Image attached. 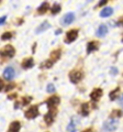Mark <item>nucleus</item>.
<instances>
[{
	"label": "nucleus",
	"instance_id": "nucleus-13",
	"mask_svg": "<svg viewBox=\"0 0 123 132\" xmlns=\"http://www.w3.org/2000/svg\"><path fill=\"white\" fill-rule=\"evenodd\" d=\"M44 121L47 126H51L53 123V121H54V113L51 112V111H48V112L44 116Z\"/></svg>",
	"mask_w": 123,
	"mask_h": 132
},
{
	"label": "nucleus",
	"instance_id": "nucleus-24",
	"mask_svg": "<svg viewBox=\"0 0 123 132\" xmlns=\"http://www.w3.org/2000/svg\"><path fill=\"white\" fill-rule=\"evenodd\" d=\"M60 9H61V7L58 5V3H56V5H54L52 7V9H51V11H52V14H57L58 12L60 11Z\"/></svg>",
	"mask_w": 123,
	"mask_h": 132
},
{
	"label": "nucleus",
	"instance_id": "nucleus-20",
	"mask_svg": "<svg viewBox=\"0 0 123 132\" xmlns=\"http://www.w3.org/2000/svg\"><path fill=\"white\" fill-rule=\"evenodd\" d=\"M120 93V87H117L116 88V90H112L111 93H110V95H109V97H110V99L111 100H114V99H117L118 98V94Z\"/></svg>",
	"mask_w": 123,
	"mask_h": 132
},
{
	"label": "nucleus",
	"instance_id": "nucleus-12",
	"mask_svg": "<svg viewBox=\"0 0 123 132\" xmlns=\"http://www.w3.org/2000/svg\"><path fill=\"white\" fill-rule=\"evenodd\" d=\"M20 128H21V123L19 121H13V122H11L9 129H8V132H19Z\"/></svg>",
	"mask_w": 123,
	"mask_h": 132
},
{
	"label": "nucleus",
	"instance_id": "nucleus-27",
	"mask_svg": "<svg viewBox=\"0 0 123 132\" xmlns=\"http://www.w3.org/2000/svg\"><path fill=\"white\" fill-rule=\"evenodd\" d=\"M46 92H47V93H54V92H55L54 85H53V84H48L47 87H46Z\"/></svg>",
	"mask_w": 123,
	"mask_h": 132
},
{
	"label": "nucleus",
	"instance_id": "nucleus-35",
	"mask_svg": "<svg viewBox=\"0 0 123 132\" xmlns=\"http://www.w3.org/2000/svg\"><path fill=\"white\" fill-rule=\"evenodd\" d=\"M83 132H92V129H91V128H89V129H86V130H84Z\"/></svg>",
	"mask_w": 123,
	"mask_h": 132
},
{
	"label": "nucleus",
	"instance_id": "nucleus-1",
	"mask_svg": "<svg viewBox=\"0 0 123 132\" xmlns=\"http://www.w3.org/2000/svg\"><path fill=\"white\" fill-rule=\"evenodd\" d=\"M68 77H69V79H71L72 82L77 84V82H79L84 78V73L81 71H79V69H73V71L68 74Z\"/></svg>",
	"mask_w": 123,
	"mask_h": 132
},
{
	"label": "nucleus",
	"instance_id": "nucleus-34",
	"mask_svg": "<svg viewBox=\"0 0 123 132\" xmlns=\"http://www.w3.org/2000/svg\"><path fill=\"white\" fill-rule=\"evenodd\" d=\"M120 104L123 107V95H121V97H120Z\"/></svg>",
	"mask_w": 123,
	"mask_h": 132
},
{
	"label": "nucleus",
	"instance_id": "nucleus-2",
	"mask_svg": "<svg viewBox=\"0 0 123 132\" xmlns=\"http://www.w3.org/2000/svg\"><path fill=\"white\" fill-rule=\"evenodd\" d=\"M15 54V50L12 45H6L3 48L0 50V55L3 57H13Z\"/></svg>",
	"mask_w": 123,
	"mask_h": 132
},
{
	"label": "nucleus",
	"instance_id": "nucleus-18",
	"mask_svg": "<svg viewBox=\"0 0 123 132\" xmlns=\"http://www.w3.org/2000/svg\"><path fill=\"white\" fill-rule=\"evenodd\" d=\"M50 28V23H48L47 21H45V22H43L41 26L36 29V33H41V32H43V31H45V30H47V29Z\"/></svg>",
	"mask_w": 123,
	"mask_h": 132
},
{
	"label": "nucleus",
	"instance_id": "nucleus-21",
	"mask_svg": "<svg viewBox=\"0 0 123 132\" xmlns=\"http://www.w3.org/2000/svg\"><path fill=\"white\" fill-rule=\"evenodd\" d=\"M53 64H54V62L52 60H47V61H45L44 63L41 64V68H51Z\"/></svg>",
	"mask_w": 123,
	"mask_h": 132
},
{
	"label": "nucleus",
	"instance_id": "nucleus-9",
	"mask_svg": "<svg viewBox=\"0 0 123 132\" xmlns=\"http://www.w3.org/2000/svg\"><path fill=\"white\" fill-rule=\"evenodd\" d=\"M14 75H15V72H14V69L12 68V67H7L5 69V72H3V78L7 80H12L14 78Z\"/></svg>",
	"mask_w": 123,
	"mask_h": 132
},
{
	"label": "nucleus",
	"instance_id": "nucleus-17",
	"mask_svg": "<svg viewBox=\"0 0 123 132\" xmlns=\"http://www.w3.org/2000/svg\"><path fill=\"white\" fill-rule=\"evenodd\" d=\"M60 55H61V51H60V50H55V51H53L51 53V60L53 62H56L57 60H59Z\"/></svg>",
	"mask_w": 123,
	"mask_h": 132
},
{
	"label": "nucleus",
	"instance_id": "nucleus-19",
	"mask_svg": "<svg viewBox=\"0 0 123 132\" xmlns=\"http://www.w3.org/2000/svg\"><path fill=\"white\" fill-rule=\"evenodd\" d=\"M80 112H81V114L83 116H88V113H89V105L87 104V102H85V104H83L81 105V108H80Z\"/></svg>",
	"mask_w": 123,
	"mask_h": 132
},
{
	"label": "nucleus",
	"instance_id": "nucleus-36",
	"mask_svg": "<svg viewBox=\"0 0 123 132\" xmlns=\"http://www.w3.org/2000/svg\"><path fill=\"white\" fill-rule=\"evenodd\" d=\"M60 32H61V30H57V31H56V34H59Z\"/></svg>",
	"mask_w": 123,
	"mask_h": 132
},
{
	"label": "nucleus",
	"instance_id": "nucleus-26",
	"mask_svg": "<svg viewBox=\"0 0 123 132\" xmlns=\"http://www.w3.org/2000/svg\"><path fill=\"white\" fill-rule=\"evenodd\" d=\"M31 100H32V97H23L22 98V105L27 106L28 104H30Z\"/></svg>",
	"mask_w": 123,
	"mask_h": 132
},
{
	"label": "nucleus",
	"instance_id": "nucleus-3",
	"mask_svg": "<svg viewBox=\"0 0 123 132\" xmlns=\"http://www.w3.org/2000/svg\"><path fill=\"white\" fill-rule=\"evenodd\" d=\"M24 116H25V118H28V119H34V118H36L39 116V107L38 106H31L30 108L25 111Z\"/></svg>",
	"mask_w": 123,
	"mask_h": 132
},
{
	"label": "nucleus",
	"instance_id": "nucleus-5",
	"mask_svg": "<svg viewBox=\"0 0 123 132\" xmlns=\"http://www.w3.org/2000/svg\"><path fill=\"white\" fill-rule=\"evenodd\" d=\"M103 128H104L107 131H114V130H116L117 128H118V121L114 120L113 118H111L110 120H108V121L104 122Z\"/></svg>",
	"mask_w": 123,
	"mask_h": 132
},
{
	"label": "nucleus",
	"instance_id": "nucleus-8",
	"mask_svg": "<svg viewBox=\"0 0 123 132\" xmlns=\"http://www.w3.org/2000/svg\"><path fill=\"white\" fill-rule=\"evenodd\" d=\"M74 20H75V14L72 13V12H69V13H66L63 16L61 23H63L64 26H69V24H72L74 22Z\"/></svg>",
	"mask_w": 123,
	"mask_h": 132
},
{
	"label": "nucleus",
	"instance_id": "nucleus-4",
	"mask_svg": "<svg viewBox=\"0 0 123 132\" xmlns=\"http://www.w3.org/2000/svg\"><path fill=\"white\" fill-rule=\"evenodd\" d=\"M77 36H78V30H77V29H73V30L68 31L66 33V40H65V42L72 43L77 39Z\"/></svg>",
	"mask_w": 123,
	"mask_h": 132
},
{
	"label": "nucleus",
	"instance_id": "nucleus-25",
	"mask_svg": "<svg viewBox=\"0 0 123 132\" xmlns=\"http://www.w3.org/2000/svg\"><path fill=\"white\" fill-rule=\"evenodd\" d=\"M67 132H76V123L71 122L67 127Z\"/></svg>",
	"mask_w": 123,
	"mask_h": 132
},
{
	"label": "nucleus",
	"instance_id": "nucleus-31",
	"mask_svg": "<svg viewBox=\"0 0 123 132\" xmlns=\"http://www.w3.org/2000/svg\"><path fill=\"white\" fill-rule=\"evenodd\" d=\"M13 87H14V85H13V84L8 85V86H7V88H6V90H7V92H9V90H11V89L13 88Z\"/></svg>",
	"mask_w": 123,
	"mask_h": 132
},
{
	"label": "nucleus",
	"instance_id": "nucleus-37",
	"mask_svg": "<svg viewBox=\"0 0 123 132\" xmlns=\"http://www.w3.org/2000/svg\"><path fill=\"white\" fill-rule=\"evenodd\" d=\"M122 42H123V38H122Z\"/></svg>",
	"mask_w": 123,
	"mask_h": 132
},
{
	"label": "nucleus",
	"instance_id": "nucleus-11",
	"mask_svg": "<svg viewBox=\"0 0 123 132\" xmlns=\"http://www.w3.org/2000/svg\"><path fill=\"white\" fill-rule=\"evenodd\" d=\"M99 47V43L96 42V41H91V42H89L88 45H87V53L90 54V53H92L93 51H96Z\"/></svg>",
	"mask_w": 123,
	"mask_h": 132
},
{
	"label": "nucleus",
	"instance_id": "nucleus-32",
	"mask_svg": "<svg viewBox=\"0 0 123 132\" xmlns=\"http://www.w3.org/2000/svg\"><path fill=\"white\" fill-rule=\"evenodd\" d=\"M3 87H5V84H3V80L0 79V92L3 89Z\"/></svg>",
	"mask_w": 123,
	"mask_h": 132
},
{
	"label": "nucleus",
	"instance_id": "nucleus-14",
	"mask_svg": "<svg viewBox=\"0 0 123 132\" xmlns=\"http://www.w3.org/2000/svg\"><path fill=\"white\" fill-rule=\"evenodd\" d=\"M113 13V9L110 7H106L104 9H102V11L100 12V16H102V18H108V16L112 15Z\"/></svg>",
	"mask_w": 123,
	"mask_h": 132
},
{
	"label": "nucleus",
	"instance_id": "nucleus-10",
	"mask_svg": "<svg viewBox=\"0 0 123 132\" xmlns=\"http://www.w3.org/2000/svg\"><path fill=\"white\" fill-rule=\"evenodd\" d=\"M34 66V61L32 57H29V59L23 60L22 62V68L24 69H28V68H32Z\"/></svg>",
	"mask_w": 123,
	"mask_h": 132
},
{
	"label": "nucleus",
	"instance_id": "nucleus-15",
	"mask_svg": "<svg viewBox=\"0 0 123 132\" xmlns=\"http://www.w3.org/2000/svg\"><path fill=\"white\" fill-rule=\"evenodd\" d=\"M107 33H108V27L104 26V24H101V26L98 28V30H97V35L100 36V38H102V36H104Z\"/></svg>",
	"mask_w": 123,
	"mask_h": 132
},
{
	"label": "nucleus",
	"instance_id": "nucleus-7",
	"mask_svg": "<svg viewBox=\"0 0 123 132\" xmlns=\"http://www.w3.org/2000/svg\"><path fill=\"white\" fill-rule=\"evenodd\" d=\"M102 94H103V92H102L101 88H95L90 93V98H91L92 101H98L102 97Z\"/></svg>",
	"mask_w": 123,
	"mask_h": 132
},
{
	"label": "nucleus",
	"instance_id": "nucleus-33",
	"mask_svg": "<svg viewBox=\"0 0 123 132\" xmlns=\"http://www.w3.org/2000/svg\"><path fill=\"white\" fill-rule=\"evenodd\" d=\"M111 74H112V75H113V74H114V75H117V74H118V69L117 68H111Z\"/></svg>",
	"mask_w": 123,
	"mask_h": 132
},
{
	"label": "nucleus",
	"instance_id": "nucleus-23",
	"mask_svg": "<svg viewBox=\"0 0 123 132\" xmlns=\"http://www.w3.org/2000/svg\"><path fill=\"white\" fill-rule=\"evenodd\" d=\"M12 36H13V33L12 32H6V33H3V34L1 35V40L2 41L10 40V39H12Z\"/></svg>",
	"mask_w": 123,
	"mask_h": 132
},
{
	"label": "nucleus",
	"instance_id": "nucleus-16",
	"mask_svg": "<svg viewBox=\"0 0 123 132\" xmlns=\"http://www.w3.org/2000/svg\"><path fill=\"white\" fill-rule=\"evenodd\" d=\"M48 9H50V5H48L47 2H43L42 5H41L39 8H38V12L40 14H43V13H45Z\"/></svg>",
	"mask_w": 123,
	"mask_h": 132
},
{
	"label": "nucleus",
	"instance_id": "nucleus-6",
	"mask_svg": "<svg viewBox=\"0 0 123 132\" xmlns=\"http://www.w3.org/2000/svg\"><path fill=\"white\" fill-rule=\"evenodd\" d=\"M59 102H60V98L58 96H52L46 100V105L50 108H55L56 106H58Z\"/></svg>",
	"mask_w": 123,
	"mask_h": 132
},
{
	"label": "nucleus",
	"instance_id": "nucleus-38",
	"mask_svg": "<svg viewBox=\"0 0 123 132\" xmlns=\"http://www.w3.org/2000/svg\"><path fill=\"white\" fill-rule=\"evenodd\" d=\"M0 2H1V0H0Z\"/></svg>",
	"mask_w": 123,
	"mask_h": 132
},
{
	"label": "nucleus",
	"instance_id": "nucleus-30",
	"mask_svg": "<svg viewBox=\"0 0 123 132\" xmlns=\"http://www.w3.org/2000/svg\"><path fill=\"white\" fill-rule=\"evenodd\" d=\"M117 24L118 26H120V27H123V16H121V19L117 22Z\"/></svg>",
	"mask_w": 123,
	"mask_h": 132
},
{
	"label": "nucleus",
	"instance_id": "nucleus-29",
	"mask_svg": "<svg viewBox=\"0 0 123 132\" xmlns=\"http://www.w3.org/2000/svg\"><path fill=\"white\" fill-rule=\"evenodd\" d=\"M6 20H7V16L6 15L1 16V18H0V24H3V23L6 22Z\"/></svg>",
	"mask_w": 123,
	"mask_h": 132
},
{
	"label": "nucleus",
	"instance_id": "nucleus-28",
	"mask_svg": "<svg viewBox=\"0 0 123 132\" xmlns=\"http://www.w3.org/2000/svg\"><path fill=\"white\" fill-rule=\"evenodd\" d=\"M108 1H109V0H100V2L98 3V7H102V6H104Z\"/></svg>",
	"mask_w": 123,
	"mask_h": 132
},
{
	"label": "nucleus",
	"instance_id": "nucleus-22",
	"mask_svg": "<svg viewBox=\"0 0 123 132\" xmlns=\"http://www.w3.org/2000/svg\"><path fill=\"white\" fill-rule=\"evenodd\" d=\"M122 110L120 109H114L112 110V112H111V118H120L121 116H122Z\"/></svg>",
	"mask_w": 123,
	"mask_h": 132
}]
</instances>
